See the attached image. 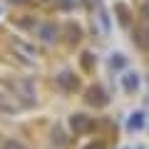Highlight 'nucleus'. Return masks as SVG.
Returning a JSON list of instances; mask_svg holds the SVG:
<instances>
[{
  "mask_svg": "<svg viewBox=\"0 0 149 149\" xmlns=\"http://www.w3.org/2000/svg\"><path fill=\"white\" fill-rule=\"evenodd\" d=\"M60 85L67 87V90H72V87H77V80H72V74H70V72H62V74H60Z\"/></svg>",
  "mask_w": 149,
  "mask_h": 149,
  "instance_id": "4",
  "label": "nucleus"
},
{
  "mask_svg": "<svg viewBox=\"0 0 149 149\" xmlns=\"http://www.w3.org/2000/svg\"><path fill=\"white\" fill-rule=\"evenodd\" d=\"M85 149H104V144H102V142H92V144H87Z\"/></svg>",
  "mask_w": 149,
  "mask_h": 149,
  "instance_id": "8",
  "label": "nucleus"
},
{
  "mask_svg": "<svg viewBox=\"0 0 149 149\" xmlns=\"http://www.w3.org/2000/svg\"><path fill=\"white\" fill-rule=\"evenodd\" d=\"M134 35H137L134 40H137V45H139V47H142V50H149V30L139 27V30L134 32Z\"/></svg>",
  "mask_w": 149,
  "mask_h": 149,
  "instance_id": "3",
  "label": "nucleus"
},
{
  "mask_svg": "<svg viewBox=\"0 0 149 149\" xmlns=\"http://www.w3.org/2000/svg\"><path fill=\"white\" fill-rule=\"evenodd\" d=\"M87 102H90V104L102 107V104H107V97H104V92L97 87V90H90V92H87Z\"/></svg>",
  "mask_w": 149,
  "mask_h": 149,
  "instance_id": "2",
  "label": "nucleus"
},
{
  "mask_svg": "<svg viewBox=\"0 0 149 149\" xmlns=\"http://www.w3.org/2000/svg\"><path fill=\"white\" fill-rule=\"evenodd\" d=\"M124 85H127V90H132V87H137V80H132V74H129L127 80H124Z\"/></svg>",
  "mask_w": 149,
  "mask_h": 149,
  "instance_id": "7",
  "label": "nucleus"
},
{
  "mask_svg": "<svg viewBox=\"0 0 149 149\" xmlns=\"http://www.w3.org/2000/svg\"><path fill=\"white\" fill-rule=\"evenodd\" d=\"M3 149H25V144L17 142V139H8V142L3 144Z\"/></svg>",
  "mask_w": 149,
  "mask_h": 149,
  "instance_id": "6",
  "label": "nucleus"
},
{
  "mask_svg": "<svg viewBox=\"0 0 149 149\" xmlns=\"http://www.w3.org/2000/svg\"><path fill=\"white\" fill-rule=\"evenodd\" d=\"M70 124H72V129H74L77 134H85L87 129L92 127V119H90V117H85V114H74V117L70 119Z\"/></svg>",
  "mask_w": 149,
  "mask_h": 149,
  "instance_id": "1",
  "label": "nucleus"
},
{
  "mask_svg": "<svg viewBox=\"0 0 149 149\" xmlns=\"http://www.w3.org/2000/svg\"><path fill=\"white\" fill-rule=\"evenodd\" d=\"M142 124H144L142 114H132V119H129V129H139Z\"/></svg>",
  "mask_w": 149,
  "mask_h": 149,
  "instance_id": "5",
  "label": "nucleus"
}]
</instances>
